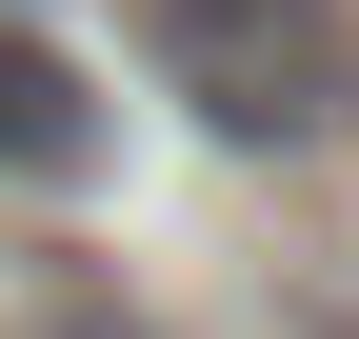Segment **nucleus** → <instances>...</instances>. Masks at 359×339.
<instances>
[{
  "label": "nucleus",
  "instance_id": "4",
  "mask_svg": "<svg viewBox=\"0 0 359 339\" xmlns=\"http://www.w3.org/2000/svg\"><path fill=\"white\" fill-rule=\"evenodd\" d=\"M320 339H359V319H320Z\"/></svg>",
  "mask_w": 359,
  "mask_h": 339
},
{
  "label": "nucleus",
  "instance_id": "1",
  "mask_svg": "<svg viewBox=\"0 0 359 339\" xmlns=\"http://www.w3.org/2000/svg\"><path fill=\"white\" fill-rule=\"evenodd\" d=\"M140 40L240 160H320L359 120V0H140Z\"/></svg>",
  "mask_w": 359,
  "mask_h": 339
},
{
  "label": "nucleus",
  "instance_id": "3",
  "mask_svg": "<svg viewBox=\"0 0 359 339\" xmlns=\"http://www.w3.org/2000/svg\"><path fill=\"white\" fill-rule=\"evenodd\" d=\"M40 339H160V319H40Z\"/></svg>",
  "mask_w": 359,
  "mask_h": 339
},
{
  "label": "nucleus",
  "instance_id": "2",
  "mask_svg": "<svg viewBox=\"0 0 359 339\" xmlns=\"http://www.w3.org/2000/svg\"><path fill=\"white\" fill-rule=\"evenodd\" d=\"M80 160H100V80L0 20V180H80Z\"/></svg>",
  "mask_w": 359,
  "mask_h": 339
}]
</instances>
